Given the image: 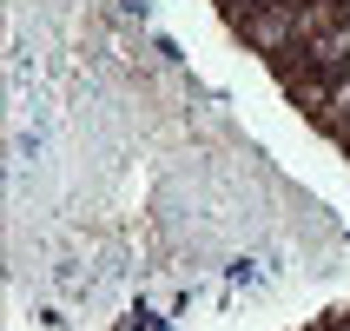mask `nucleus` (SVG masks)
Listing matches in <instances>:
<instances>
[{"instance_id":"nucleus-1","label":"nucleus","mask_w":350,"mask_h":331,"mask_svg":"<svg viewBox=\"0 0 350 331\" xmlns=\"http://www.w3.org/2000/svg\"><path fill=\"white\" fill-rule=\"evenodd\" d=\"M291 53H297V66H304V73H317V79L350 73V14L337 20V27H324L311 47H291Z\"/></svg>"},{"instance_id":"nucleus-2","label":"nucleus","mask_w":350,"mask_h":331,"mask_svg":"<svg viewBox=\"0 0 350 331\" xmlns=\"http://www.w3.org/2000/svg\"><path fill=\"white\" fill-rule=\"evenodd\" d=\"M311 126H317V133H331L337 146L350 139V73H337V79H331V99H324V113H317Z\"/></svg>"},{"instance_id":"nucleus-3","label":"nucleus","mask_w":350,"mask_h":331,"mask_svg":"<svg viewBox=\"0 0 350 331\" xmlns=\"http://www.w3.org/2000/svg\"><path fill=\"white\" fill-rule=\"evenodd\" d=\"M350 14V0H304L297 7V47H311L324 27H337V20Z\"/></svg>"},{"instance_id":"nucleus-4","label":"nucleus","mask_w":350,"mask_h":331,"mask_svg":"<svg viewBox=\"0 0 350 331\" xmlns=\"http://www.w3.org/2000/svg\"><path fill=\"white\" fill-rule=\"evenodd\" d=\"M344 153H350V139H344Z\"/></svg>"}]
</instances>
